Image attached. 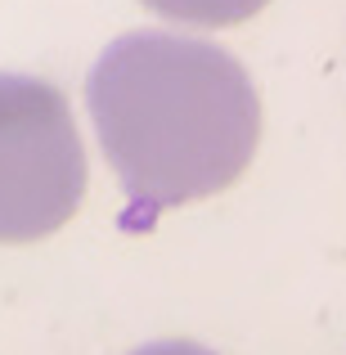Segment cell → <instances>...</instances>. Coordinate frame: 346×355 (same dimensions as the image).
<instances>
[{"label":"cell","mask_w":346,"mask_h":355,"mask_svg":"<svg viewBox=\"0 0 346 355\" xmlns=\"http://www.w3.org/2000/svg\"><path fill=\"white\" fill-rule=\"evenodd\" d=\"M86 108L113 175L144 211L220 193L261 139V99L220 45L126 32L95 59Z\"/></svg>","instance_id":"cell-1"},{"label":"cell","mask_w":346,"mask_h":355,"mask_svg":"<svg viewBox=\"0 0 346 355\" xmlns=\"http://www.w3.org/2000/svg\"><path fill=\"white\" fill-rule=\"evenodd\" d=\"M86 198V148L63 99L41 77L0 72V243H36Z\"/></svg>","instance_id":"cell-2"},{"label":"cell","mask_w":346,"mask_h":355,"mask_svg":"<svg viewBox=\"0 0 346 355\" xmlns=\"http://www.w3.org/2000/svg\"><path fill=\"white\" fill-rule=\"evenodd\" d=\"M144 5L184 27H234L257 9H266L270 0H144Z\"/></svg>","instance_id":"cell-3"},{"label":"cell","mask_w":346,"mask_h":355,"mask_svg":"<svg viewBox=\"0 0 346 355\" xmlns=\"http://www.w3.org/2000/svg\"><path fill=\"white\" fill-rule=\"evenodd\" d=\"M130 355H216V351L198 347V342H148V347H139Z\"/></svg>","instance_id":"cell-4"}]
</instances>
